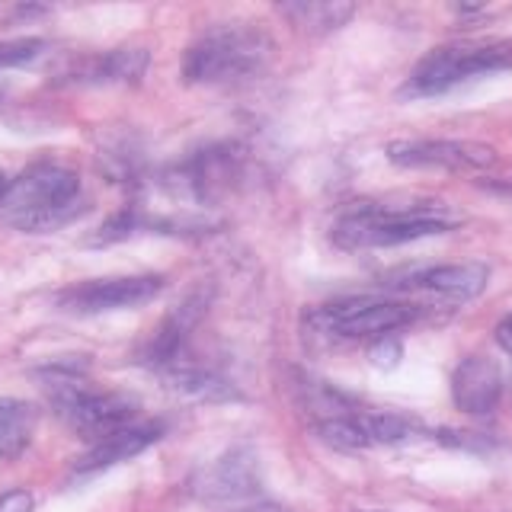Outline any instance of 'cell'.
<instances>
[{"label":"cell","mask_w":512,"mask_h":512,"mask_svg":"<svg viewBox=\"0 0 512 512\" xmlns=\"http://www.w3.org/2000/svg\"><path fill=\"white\" fill-rule=\"evenodd\" d=\"M32 493L29 490H7L0 496V512H32Z\"/></svg>","instance_id":"44dd1931"},{"label":"cell","mask_w":512,"mask_h":512,"mask_svg":"<svg viewBox=\"0 0 512 512\" xmlns=\"http://www.w3.org/2000/svg\"><path fill=\"white\" fill-rule=\"evenodd\" d=\"M160 436H164V423H132L112 436L93 442L90 452L74 464V474L77 477H90V474H100L106 468H116V464L128 461L141 455L144 448H151Z\"/></svg>","instance_id":"5bb4252c"},{"label":"cell","mask_w":512,"mask_h":512,"mask_svg":"<svg viewBox=\"0 0 512 512\" xmlns=\"http://www.w3.org/2000/svg\"><path fill=\"white\" fill-rule=\"evenodd\" d=\"M84 212L87 202L80 196V176L55 160H39L23 173L7 176V186L0 192V221L26 234L58 231Z\"/></svg>","instance_id":"7a4b0ae2"},{"label":"cell","mask_w":512,"mask_h":512,"mask_svg":"<svg viewBox=\"0 0 512 512\" xmlns=\"http://www.w3.org/2000/svg\"><path fill=\"white\" fill-rule=\"evenodd\" d=\"M148 64V48H112V52H103L74 68L71 80L77 84H138Z\"/></svg>","instance_id":"9a60e30c"},{"label":"cell","mask_w":512,"mask_h":512,"mask_svg":"<svg viewBox=\"0 0 512 512\" xmlns=\"http://www.w3.org/2000/svg\"><path fill=\"white\" fill-rule=\"evenodd\" d=\"M45 52L42 39H13V42H0V71L4 68H23V64L36 61Z\"/></svg>","instance_id":"d6986e66"},{"label":"cell","mask_w":512,"mask_h":512,"mask_svg":"<svg viewBox=\"0 0 512 512\" xmlns=\"http://www.w3.org/2000/svg\"><path fill=\"white\" fill-rule=\"evenodd\" d=\"M493 192H503V196H512V176L509 180H496V183H487Z\"/></svg>","instance_id":"cb8c5ba5"},{"label":"cell","mask_w":512,"mask_h":512,"mask_svg":"<svg viewBox=\"0 0 512 512\" xmlns=\"http://www.w3.org/2000/svg\"><path fill=\"white\" fill-rule=\"evenodd\" d=\"M493 336H496V343H500V349L512 359V314H506L500 324H496Z\"/></svg>","instance_id":"7402d4cb"},{"label":"cell","mask_w":512,"mask_h":512,"mask_svg":"<svg viewBox=\"0 0 512 512\" xmlns=\"http://www.w3.org/2000/svg\"><path fill=\"white\" fill-rule=\"evenodd\" d=\"M384 157L404 170H487L496 164V151L480 141L448 138H404L391 141Z\"/></svg>","instance_id":"30bf717a"},{"label":"cell","mask_w":512,"mask_h":512,"mask_svg":"<svg viewBox=\"0 0 512 512\" xmlns=\"http://www.w3.org/2000/svg\"><path fill=\"white\" fill-rule=\"evenodd\" d=\"M282 13L288 23L311 36H324V32H336L349 23L352 4H336V0H295V4H282Z\"/></svg>","instance_id":"ac0fdd59"},{"label":"cell","mask_w":512,"mask_h":512,"mask_svg":"<svg viewBox=\"0 0 512 512\" xmlns=\"http://www.w3.org/2000/svg\"><path fill=\"white\" fill-rule=\"evenodd\" d=\"M36 423H39V410L26 404V400L16 397L0 400V461H13L26 452L32 432H36Z\"/></svg>","instance_id":"e0dca14e"},{"label":"cell","mask_w":512,"mask_h":512,"mask_svg":"<svg viewBox=\"0 0 512 512\" xmlns=\"http://www.w3.org/2000/svg\"><path fill=\"white\" fill-rule=\"evenodd\" d=\"M503 397V375L493 359L487 356H468L461 359L452 372V400L461 413L487 416L496 410Z\"/></svg>","instance_id":"4fadbf2b"},{"label":"cell","mask_w":512,"mask_h":512,"mask_svg":"<svg viewBox=\"0 0 512 512\" xmlns=\"http://www.w3.org/2000/svg\"><path fill=\"white\" fill-rule=\"evenodd\" d=\"M240 173H244V154L234 144H212L170 167L164 173V189L189 202L212 205L240 183Z\"/></svg>","instance_id":"52a82bcc"},{"label":"cell","mask_w":512,"mask_h":512,"mask_svg":"<svg viewBox=\"0 0 512 512\" xmlns=\"http://www.w3.org/2000/svg\"><path fill=\"white\" fill-rule=\"evenodd\" d=\"M317 436L340 452H359V448L400 445L420 436V423L404 413L384 410H346L336 416H324L317 423Z\"/></svg>","instance_id":"ba28073f"},{"label":"cell","mask_w":512,"mask_h":512,"mask_svg":"<svg viewBox=\"0 0 512 512\" xmlns=\"http://www.w3.org/2000/svg\"><path fill=\"white\" fill-rule=\"evenodd\" d=\"M234 512H282V509H279V506H272V503H253V506L234 509Z\"/></svg>","instance_id":"603a6c76"},{"label":"cell","mask_w":512,"mask_h":512,"mask_svg":"<svg viewBox=\"0 0 512 512\" xmlns=\"http://www.w3.org/2000/svg\"><path fill=\"white\" fill-rule=\"evenodd\" d=\"M461 215L442 202H407V205H384L362 202L352 205L333 224V244L340 250H384L404 247L413 240L439 237L455 231Z\"/></svg>","instance_id":"6da1fadb"},{"label":"cell","mask_w":512,"mask_h":512,"mask_svg":"<svg viewBox=\"0 0 512 512\" xmlns=\"http://www.w3.org/2000/svg\"><path fill=\"white\" fill-rule=\"evenodd\" d=\"M160 378H164L170 391L183 394L189 400H202V404H221V400L237 397L234 384L228 378L218 375L215 368L192 362V359L176 362L173 368H167V372H160Z\"/></svg>","instance_id":"2e32d148"},{"label":"cell","mask_w":512,"mask_h":512,"mask_svg":"<svg viewBox=\"0 0 512 512\" xmlns=\"http://www.w3.org/2000/svg\"><path fill=\"white\" fill-rule=\"evenodd\" d=\"M276 58V39L253 23H221L205 29L186 48V84H240L269 68Z\"/></svg>","instance_id":"277c9868"},{"label":"cell","mask_w":512,"mask_h":512,"mask_svg":"<svg viewBox=\"0 0 512 512\" xmlns=\"http://www.w3.org/2000/svg\"><path fill=\"white\" fill-rule=\"evenodd\" d=\"M189 493L202 503H234L260 493V464L253 448L234 445L189 480Z\"/></svg>","instance_id":"8fae6325"},{"label":"cell","mask_w":512,"mask_h":512,"mask_svg":"<svg viewBox=\"0 0 512 512\" xmlns=\"http://www.w3.org/2000/svg\"><path fill=\"white\" fill-rule=\"evenodd\" d=\"M490 269L484 263H442V266H426L410 272L407 279L397 285L407 292H426L445 301H471L487 288Z\"/></svg>","instance_id":"7c38bea8"},{"label":"cell","mask_w":512,"mask_h":512,"mask_svg":"<svg viewBox=\"0 0 512 512\" xmlns=\"http://www.w3.org/2000/svg\"><path fill=\"white\" fill-rule=\"evenodd\" d=\"M400 356H404V346H400L397 336H384V340H375V346H372V365L384 368V372H388V368H397Z\"/></svg>","instance_id":"ffe728a7"},{"label":"cell","mask_w":512,"mask_h":512,"mask_svg":"<svg viewBox=\"0 0 512 512\" xmlns=\"http://www.w3.org/2000/svg\"><path fill=\"white\" fill-rule=\"evenodd\" d=\"M4 96H7V87H4V84H0V103H4Z\"/></svg>","instance_id":"d4e9b609"},{"label":"cell","mask_w":512,"mask_h":512,"mask_svg":"<svg viewBox=\"0 0 512 512\" xmlns=\"http://www.w3.org/2000/svg\"><path fill=\"white\" fill-rule=\"evenodd\" d=\"M45 384V397L58 420L74 429L80 439L100 442L112 432L138 423V404L119 391H93L84 378V365L77 362H52L39 372Z\"/></svg>","instance_id":"3957f363"},{"label":"cell","mask_w":512,"mask_h":512,"mask_svg":"<svg viewBox=\"0 0 512 512\" xmlns=\"http://www.w3.org/2000/svg\"><path fill=\"white\" fill-rule=\"evenodd\" d=\"M368 512H381V509H368Z\"/></svg>","instance_id":"484cf974"},{"label":"cell","mask_w":512,"mask_h":512,"mask_svg":"<svg viewBox=\"0 0 512 512\" xmlns=\"http://www.w3.org/2000/svg\"><path fill=\"white\" fill-rule=\"evenodd\" d=\"M423 317V308L400 298H378V295H352L330 304H320L311 314V324L330 336L343 340H384L397 330H407Z\"/></svg>","instance_id":"8992f818"},{"label":"cell","mask_w":512,"mask_h":512,"mask_svg":"<svg viewBox=\"0 0 512 512\" xmlns=\"http://www.w3.org/2000/svg\"><path fill=\"white\" fill-rule=\"evenodd\" d=\"M512 71V39L496 42H464V45H442L416 64L410 71L400 96L404 100H429L442 96L477 77Z\"/></svg>","instance_id":"5b68a950"},{"label":"cell","mask_w":512,"mask_h":512,"mask_svg":"<svg viewBox=\"0 0 512 512\" xmlns=\"http://www.w3.org/2000/svg\"><path fill=\"white\" fill-rule=\"evenodd\" d=\"M164 292V276H119V279H93L58 292L55 304L68 314H106L141 308Z\"/></svg>","instance_id":"9c48e42d"}]
</instances>
